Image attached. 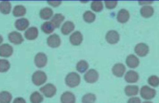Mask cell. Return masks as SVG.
Returning <instances> with one entry per match:
<instances>
[{
    "instance_id": "obj_1",
    "label": "cell",
    "mask_w": 159,
    "mask_h": 103,
    "mask_svg": "<svg viewBox=\"0 0 159 103\" xmlns=\"http://www.w3.org/2000/svg\"><path fill=\"white\" fill-rule=\"evenodd\" d=\"M65 81L67 86H69L70 87H75L79 85L80 83V77L78 73L72 72V73L67 74V76L66 77Z\"/></svg>"
},
{
    "instance_id": "obj_2",
    "label": "cell",
    "mask_w": 159,
    "mask_h": 103,
    "mask_svg": "<svg viewBox=\"0 0 159 103\" xmlns=\"http://www.w3.org/2000/svg\"><path fill=\"white\" fill-rule=\"evenodd\" d=\"M47 81V75L45 72L38 70L34 73L33 76H32V81H33L34 84L36 86L42 85L45 84Z\"/></svg>"
},
{
    "instance_id": "obj_3",
    "label": "cell",
    "mask_w": 159,
    "mask_h": 103,
    "mask_svg": "<svg viewBox=\"0 0 159 103\" xmlns=\"http://www.w3.org/2000/svg\"><path fill=\"white\" fill-rule=\"evenodd\" d=\"M156 91L149 86H143L140 89V96L145 100L152 99L155 97Z\"/></svg>"
},
{
    "instance_id": "obj_4",
    "label": "cell",
    "mask_w": 159,
    "mask_h": 103,
    "mask_svg": "<svg viewBox=\"0 0 159 103\" xmlns=\"http://www.w3.org/2000/svg\"><path fill=\"white\" fill-rule=\"evenodd\" d=\"M40 91L47 98H52L56 94V87L52 84H45L40 88Z\"/></svg>"
},
{
    "instance_id": "obj_5",
    "label": "cell",
    "mask_w": 159,
    "mask_h": 103,
    "mask_svg": "<svg viewBox=\"0 0 159 103\" xmlns=\"http://www.w3.org/2000/svg\"><path fill=\"white\" fill-rule=\"evenodd\" d=\"M48 63V58L47 56L43 53H39L35 56L34 57V63L37 67L38 68H42L46 66Z\"/></svg>"
},
{
    "instance_id": "obj_6",
    "label": "cell",
    "mask_w": 159,
    "mask_h": 103,
    "mask_svg": "<svg viewBox=\"0 0 159 103\" xmlns=\"http://www.w3.org/2000/svg\"><path fill=\"white\" fill-rule=\"evenodd\" d=\"M134 51L137 56L143 57V56H146L149 53V47L145 43H139L136 45Z\"/></svg>"
},
{
    "instance_id": "obj_7",
    "label": "cell",
    "mask_w": 159,
    "mask_h": 103,
    "mask_svg": "<svg viewBox=\"0 0 159 103\" xmlns=\"http://www.w3.org/2000/svg\"><path fill=\"white\" fill-rule=\"evenodd\" d=\"M98 77H99L98 73L95 70H93V69L87 71L86 73L84 74L85 81L89 83V84L95 83L96 81L98 80Z\"/></svg>"
},
{
    "instance_id": "obj_8",
    "label": "cell",
    "mask_w": 159,
    "mask_h": 103,
    "mask_svg": "<svg viewBox=\"0 0 159 103\" xmlns=\"http://www.w3.org/2000/svg\"><path fill=\"white\" fill-rule=\"evenodd\" d=\"M47 44L51 48H58L61 44V38L56 34L51 35L47 38Z\"/></svg>"
},
{
    "instance_id": "obj_9",
    "label": "cell",
    "mask_w": 159,
    "mask_h": 103,
    "mask_svg": "<svg viewBox=\"0 0 159 103\" xmlns=\"http://www.w3.org/2000/svg\"><path fill=\"white\" fill-rule=\"evenodd\" d=\"M105 38H106V41H108L109 44H114L119 42V35L116 30H109V31L106 34Z\"/></svg>"
},
{
    "instance_id": "obj_10",
    "label": "cell",
    "mask_w": 159,
    "mask_h": 103,
    "mask_svg": "<svg viewBox=\"0 0 159 103\" xmlns=\"http://www.w3.org/2000/svg\"><path fill=\"white\" fill-rule=\"evenodd\" d=\"M13 53V47L8 44H3L0 46V56L2 57H10Z\"/></svg>"
},
{
    "instance_id": "obj_11",
    "label": "cell",
    "mask_w": 159,
    "mask_h": 103,
    "mask_svg": "<svg viewBox=\"0 0 159 103\" xmlns=\"http://www.w3.org/2000/svg\"><path fill=\"white\" fill-rule=\"evenodd\" d=\"M70 41L73 45L77 46L81 44L83 41V35L80 31H75L70 35Z\"/></svg>"
},
{
    "instance_id": "obj_12",
    "label": "cell",
    "mask_w": 159,
    "mask_h": 103,
    "mask_svg": "<svg viewBox=\"0 0 159 103\" xmlns=\"http://www.w3.org/2000/svg\"><path fill=\"white\" fill-rule=\"evenodd\" d=\"M9 41L14 44H20L24 41V38L21 34L17 31H13L9 35Z\"/></svg>"
},
{
    "instance_id": "obj_13",
    "label": "cell",
    "mask_w": 159,
    "mask_h": 103,
    "mask_svg": "<svg viewBox=\"0 0 159 103\" xmlns=\"http://www.w3.org/2000/svg\"><path fill=\"white\" fill-rule=\"evenodd\" d=\"M126 72V67L123 63H117L112 67L113 74L118 77H122Z\"/></svg>"
},
{
    "instance_id": "obj_14",
    "label": "cell",
    "mask_w": 159,
    "mask_h": 103,
    "mask_svg": "<svg viewBox=\"0 0 159 103\" xmlns=\"http://www.w3.org/2000/svg\"><path fill=\"white\" fill-rule=\"evenodd\" d=\"M126 63L129 68H137L140 64V61L139 59L135 56V55H129L127 56L126 59Z\"/></svg>"
},
{
    "instance_id": "obj_15",
    "label": "cell",
    "mask_w": 159,
    "mask_h": 103,
    "mask_svg": "<svg viewBox=\"0 0 159 103\" xmlns=\"http://www.w3.org/2000/svg\"><path fill=\"white\" fill-rule=\"evenodd\" d=\"M139 80V75L134 70H129L125 75V81L129 84H134L137 82Z\"/></svg>"
},
{
    "instance_id": "obj_16",
    "label": "cell",
    "mask_w": 159,
    "mask_h": 103,
    "mask_svg": "<svg viewBox=\"0 0 159 103\" xmlns=\"http://www.w3.org/2000/svg\"><path fill=\"white\" fill-rule=\"evenodd\" d=\"M24 36L27 40H30V41L36 39L38 36V30L37 27H31L30 28H27L24 34Z\"/></svg>"
},
{
    "instance_id": "obj_17",
    "label": "cell",
    "mask_w": 159,
    "mask_h": 103,
    "mask_svg": "<svg viewBox=\"0 0 159 103\" xmlns=\"http://www.w3.org/2000/svg\"><path fill=\"white\" fill-rule=\"evenodd\" d=\"M129 20V13L126 10H120L117 14V21L119 23L124 24Z\"/></svg>"
},
{
    "instance_id": "obj_18",
    "label": "cell",
    "mask_w": 159,
    "mask_h": 103,
    "mask_svg": "<svg viewBox=\"0 0 159 103\" xmlns=\"http://www.w3.org/2000/svg\"><path fill=\"white\" fill-rule=\"evenodd\" d=\"M76 98L72 92H64L61 96V102L62 103H75Z\"/></svg>"
},
{
    "instance_id": "obj_19",
    "label": "cell",
    "mask_w": 159,
    "mask_h": 103,
    "mask_svg": "<svg viewBox=\"0 0 159 103\" xmlns=\"http://www.w3.org/2000/svg\"><path fill=\"white\" fill-rule=\"evenodd\" d=\"M15 27L19 30H24L29 27V21L26 18H20L15 22Z\"/></svg>"
},
{
    "instance_id": "obj_20",
    "label": "cell",
    "mask_w": 159,
    "mask_h": 103,
    "mask_svg": "<svg viewBox=\"0 0 159 103\" xmlns=\"http://www.w3.org/2000/svg\"><path fill=\"white\" fill-rule=\"evenodd\" d=\"M74 27L75 26L73 22H71V21H67V22L64 23L63 25L61 27V32H62L63 35H69V34L71 33L72 31H73Z\"/></svg>"
},
{
    "instance_id": "obj_21",
    "label": "cell",
    "mask_w": 159,
    "mask_h": 103,
    "mask_svg": "<svg viewBox=\"0 0 159 103\" xmlns=\"http://www.w3.org/2000/svg\"><path fill=\"white\" fill-rule=\"evenodd\" d=\"M64 19H65V17H64L63 15L60 14V13H56V14H55V16H52L51 22L56 28H59L61 26V24L63 22Z\"/></svg>"
},
{
    "instance_id": "obj_22",
    "label": "cell",
    "mask_w": 159,
    "mask_h": 103,
    "mask_svg": "<svg viewBox=\"0 0 159 103\" xmlns=\"http://www.w3.org/2000/svg\"><path fill=\"white\" fill-rule=\"evenodd\" d=\"M140 14L144 18L151 17L154 14V9L150 6H144L140 10Z\"/></svg>"
},
{
    "instance_id": "obj_23",
    "label": "cell",
    "mask_w": 159,
    "mask_h": 103,
    "mask_svg": "<svg viewBox=\"0 0 159 103\" xmlns=\"http://www.w3.org/2000/svg\"><path fill=\"white\" fill-rule=\"evenodd\" d=\"M139 92V87L136 85H128L125 87V93L127 96H134Z\"/></svg>"
},
{
    "instance_id": "obj_24",
    "label": "cell",
    "mask_w": 159,
    "mask_h": 103,
    "mask_svg": "<svg viewBox=\"0 0 159 103\" xmlns=\"http://www.w3.org/2000/svg\"><path fill=\"white\" fill-rule=\"evenodd\" d=\"M56 29L55 26L52 24L51 21H47V22H45L42 25V30L45 34H52L54 30Z\"/></svg>"
},
{
    "instance_id": "obj_25",
    "label": "cell",
    "mask_w": 159,
    "mask_h": 103,
    "mask_svg": "<svg viewBox=\"0 0 159 103\" xmlns=\"http://www.w3.org/2000/svg\"><path fill=\"white\" fill-rule=\"evenodd\" d=\"M11 11V3L8 1L0 2V12L3 14H9Z\"/></svg>"
},
{
    "instance_id": "obj_26",
    "label": "cell",
    "mask_w": 159,
    "mask_h": 103,
    "mask_svg": "<svg viewBox=\"0 0 159 103\" xmlns=\"http://www.w3.org/2000/svg\"><path fill=\"white\" fill-rule=\"evenodd\" d=\"M53 16V11L52 9L45 7V8L42 9L40 12V16L43 20H48Z\"/></svg>"
},
{
    "instance_id": "obj_27",
    "label": "cell",
    "mask_w": 159,
    "mask_h": 103,
    "mask_svg": "<svg viewBox=\"0 0 159 103\" xmlns=\"http://www.w3.org/2000/svg\"><path fill=\"white\" fill-rule=\"evenodd\" d=\"M43 96L38 91H34L31 94L30 97V102L31 103H42L43 101Z\"/></svg>"
},
{
    "instance_id": "obj_28",
    "label": "cell",
    "mask_w": 159,
    "mask_h": 103,
    "mask_svg": "<svg viewBox=\"0 0 159 103\" xmlns=\"http://www.w3.org/2000/svg\"><path fill=\"white\" fill-rule=\"evenodd\" d=\"M26 13V9L25 7H23V6H16L14 7L13 10V14L14 16L16 17H20V16H24Z\"/></svg>"
},
{
    "instance_id": "obj_29",
    "label": "cell",
    "mask_w": 159,
    "mask_h": 103,
    "mask_svg": "<svg viewBox=\"0 0 159 103\" xmlns=\"http://www.w3.org/2000/svg\"><path fill=\"white\" fill-rule=\"evenodd\" d=\"M12 95L8 91L0 92V103H10Z\"/></svg>"
},
{
    "instance_id": "obj_30",
    "label": "cell",
    "mask_w": 159,
    "mask_h": 103,
    "mask_svg": "<svg viewBox=\"0 0 159 103\" xmlns=\"http://www.w3.org/2000/svg\"><path fill=\"white\" fill-rule=\"evenodd\" d=\"M88 67H89V65H88V63L85 60H80L76 64V70L80 73L87 72V70H88Z\"/></svg>"
},
{
    "instance_id": "obj_31",
    "label": "cell",
    "mask_w": 159,
    "mask_h": 103,
    "mask_svg": "<svg viewBox=\"0 0 159 103\" xmlns=\"http://www.w3.org/2000/svg\"><path fill=\"white\" fill-rule=\"evenodd\" d=\"M96 101L95 95L91 93L86 94L82 98V103H94Z\"/></svg>"
},
{
    "instance_id": "obj_32",
    "label": "cell",
    "mask_w": 159,
    "mask_h": 103,
    "mask_svg": "<svg viewBox=\"0 0 159 103\" xmlns=\"http://www.w3.org/2000/svg\"><path fill=\"white\" fill-rule=\"evenodd\" d=\"M10 68V63L7 59H0V73H5Z\"/></svg>"
},
{
    "instance_id": "obj_33",
    "label": "cell",
    "mask_w": 159,
    "mask_h": 103,
    "mask_svg": "<svg viewBox=\"0 0 159 103\" xmlns=\"http://www.w3.org/2000/svg\"><path fill=\"white\" fill-rule=\"evenodd\" d=\"M84 20L87 23H92L95 20V14L91 11H86L84 13Z\"/></svg>"
},
{
    "instance_id": "obj_34",
    "label": "cell",
    "mask_w": 159,
    "mask_h": 103,
    "mask_svg": "<svg viewBox=\"0 0 159 103\" xmlns=\"http://www.w3.org/2000/svg\"><path fill=\"white\" fill-rule=\"evenodd\" d=\"M91 7L94 12H101L103 10V3L101 1H93L91 2Z\"/></svg>"
},
{
    "instance_id": "obj_35",
    "label": "cell",
    "mask_w": 159,
    "mask_h": 103,
    "mask_svg": "<svg viewBox=\"0 0 159 103\" xmlns=\"http://www.w3.org/2000/svg\"><path fill=\"white\" fill-rule=\"evenodd\" d=\"M148 82L151 87H157V86L159 85V77H158L153 75V76H151L149 78H148Z\"/></svg>"
},
{
    "instance_id": "obj_36",
    "label": "cell",
    "mask_w": 159,
    "mask_h": 103,
    "mask_svg": "<svg viewBox=\"0 0 159 103\" xmlns=\"http://www.w3.org/2000/svg\"><path fill=\"white\" fill-rule=\"evenodd\" d=\"M117 4H118L117 1H105V7H106V8L109 9V10L116 8Z\"/></svg>"
},
{
    "instance_id": "obj_37",
    "label": "cell",
    "mask_w": 159,
    "mask_h": 103,
    "mask_svg": "<svg viewBox=\"0 0 159 103\" xmlns=\"http://www.w3.org/2000/svg\"><path fill=\"white\" fill-rule=\"evenodd\" d=\"M128 103H141V101H140V98L137 97H133L128 100Z\"/></svg>"
},
{
    "instance_id": "obj_38",
    "label": "cell",
    "mask_w": 159,
    "mask_h": 103,
    "mask_svg": "<svg viewBox=\"0 0 159 103\" xmlns=\"http://www.w3.org/2000/svg\"><path fill=\"white\" fill-rule=\"evenodd\" d=\"M48 3L49 5L52 6V7H59V5H61L62 2L61 1H48Z\"/></svg>"
},
{
    "instance_id": "obj_39",
    "label": "cell",
    "mask_w": 159,
    "mask_h": 103,
    "mask_svg": "<svg viewBox=\"0 0 159 103\" xmlns=\"http://www.w3.org/2000/svg\"><path fill=\"white\" fill-rule=\"evenodd\" d=\"M13 103H26V101L23 98H15Z\"/></svg>"
},
{
    "instance_id": "obj_40",
    "label": "cell",
    "mask_w": 159,
    "mask_h": 103,
    "mask_svg": "<svg viewBox=\"0 0 159 103\" xmlns=\"http://www.w3.org/2000/svg\"><path fill=\"white\" fill-rule=\"evenodd\" d=\"M153 3L152 1H139V4L140 5H148V4Z\"/></svg>"
},
{
    "instance_id": "obj_41",
    "label": "cell",
    "mask_w": 159,
    "mask_h": 103,
    "mask_svg": "<svg viewBox=\"0 0 159 103\" xmlns=\"http://www.w3.org/2000/svg\"><path fill=\"white\" fill-rule=\"evenodd\" d=\"M2 41H3V38H2V37L0 35V44H2Z\"/></svg>"
},
{
    "instance_id": "obj_42",
    "label": "cell",
    "mask_w": 159,
    "mask_h": 103,
    "mask_svg": "<svg viewBox=\"0 0 159 103\" xmlns=\"http://www.w3.org/2000/svg\"><path fill=\"white\" fill-rule=\"evenodd\" d=\"M143 103H153V102H151V101H143Z\"/></svg>"
}]
</instances>
